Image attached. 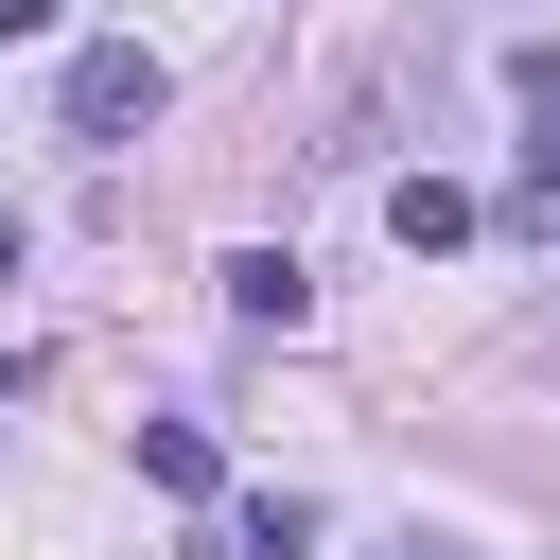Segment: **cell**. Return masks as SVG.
<instances>
[{
  "mask_svg": "<svg viewBox=\"0 0 560 560\" xmlns=\"http://www.w3.org/2000/svg\"><path fill=\"white\" fill-rule=\"evenodd\" d=\"M140 122H158V52H122V35L70 52V140H140Z\"/></svg>",
  "mask_w": 560,
  "mask_h": 560,
  "instance_id": "1",
  "label": "cell"
},
{
  "mask_svg": "<svg viewBox=\"0 0 560 560\" xmlns=\"http://www.w3.org/2000/svg\"><path fill=\"white\" fill-rule=\"evenodd\" d=\"M0 280H18V210H0Z\"/></svg>",
  "mask_w": 560,
  "mask_h": 560,
  "instance_id": "8",
  "label": "cell"
},
{
  "mask_svg": "<svg viewBox=\"0 0 560 560\" xmlns=\"http://www.w3.org/2000/svg\"><path fill=\"white\" fill-rule=\"evenodd\" d=\"M228 315H245V332H298V315H315L298 245H228Z\"/></svg>",
  "mask_w": 560,
  "mask_h": 560,
  "instance_id": "2",
  "label": "cell"
},
{
  "mask_svg": "<svg viewBox=\"0 0 560 560\" xmlns=\"http://www.w3.org/2000/svg\"><path fill=\"white\" fill-rule=\"evenodd\" d=\"M385 228H402V245H472V192H455V175H402Z\"/></svg>",
  "mask_w": 560,
  "mask_h": 560,
  "instance_id": "3",
  "label": "cell"
},
{
  "mask_svg": "<svg viewBox=\"0 0 560 560\" xmlns=\"http://www.w3.org/2000/svg\"><path fill=\"white\" fill-rule=\"evenodd\" d=\"M228 542H245V560H298V542H315V508H298V490H245V525H228Z\"/></svg>",
  "mask_w": 560,
  "mask_h": 560,
  "instance_id": "5",
  "label": "cell"
},
{
  "mask_svg": "<svg viewBox=\"0 0 560 560\" xmlns=\"http://www.w3.org/2000/svg\"><path fill=\"white\" fill-rule=\"evenodd\" d=\"M52 18H70V0H0V35H52Z\"/></svg>",
  "mask_w": 560,
  "mask_h": 560,
  "instance_id": "7",
  "label": "cell"
},
{
  "mask_svg": "<svg viewBox=\"0 0 560 560\" xmlns=\"http://www.w3.org/2000/svg\"><path fill=\"white\" fill-rule=\"evenodd\" d=\"M140 472H158V490H228V455H210V420H140Z\"/></svg>",
  "mask_w": 560,
  "mask_h": 560,
  "instance_id": "4",
  "label": "cell"
},
{
  "mask_svg": "<svg viewBox=\"0 0 560 560\" xmlns=\"http://www.w3.org/2000/svg\"><path fill=\"white\" fill-rule=\"evenodd\" d=\"M508 210H560V105H525V158H508Z\"/></svg>",
  "mask_w": 560,
  "mask_h": 560,
  "instance_id": "6",
  "label": "cell"
}]
</instances>
